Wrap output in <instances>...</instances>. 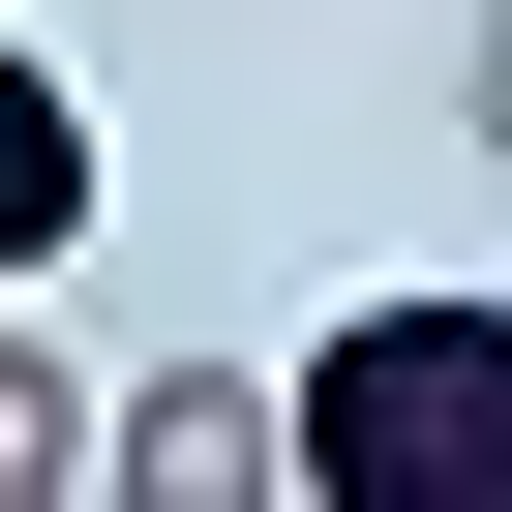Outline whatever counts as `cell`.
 Returning <instances> with one entry per match:
<instances>
[{"label": "cell", "mask_w": 512, "mask_h": 512, "mask_svg": "<svg viewBox=\"0 0 512 512\" xmlns=\"http://www.w3.org/2000/svg\"><path fill=\"white\" fill-rule=\"evenodd\" d=\"M61 482H91V392H61V332H31V302H0V512H61Z\"/></svg>", "instance_id": "obj_4"}, {"label": "cell", "mask_w": 512, "mask_h": 512, "mask_svg": "<svg viewBox=\"0 0 512 512\" xmlns=\"http://www.w3.org/2000/svg\"><path fill=\"white\" fill-rule=\"evenodd\" d=\"M91 181H121V151H91V91H61L31 31H0V302H31L61 241H91Z\"/></svg>", "instance_id": "obj_3"}, {"label": "cell", "mask_w": 512, "mask_h": 512, "mask_svg": "<svg viewBox=\"0 0 512 512\" xmlns=\"http://www.w3.org/2000/svg\"><path fill=\"white\" fill-rule=\"evenodd\" d=\"M452 121H482V181H512V0H482V31H452Z\"/></svg>", "instance_id": "obj_5"}, {"label": "cell", "mask_w": 512, "mask_h": 512, "mask_svg": "<svg viewBox=\"0 0 512 512\" xmlns=\"http://www.w3.org/2000/svg\"><path fill=\"white\" fill-rule=\"evenodd\" d=\"M91 482L121 512H302V392L272 362H151V392H91Z\"/></svg>", "instance_id": "obj_2"}, {"label": "cell", "mask_w": 512, "mask_h": 512, "mask_svg": "<svg viewBox=\"0 0 512 512\" xmlns=\"http://www.w3.org/2000/svg\"><path fill=\"white\" fill-rule=\"evenodd\" d=\"M302 512H512V302H332L302 332Z\"/></svg>", "instance_id": "obj_1"}]
</instances>
